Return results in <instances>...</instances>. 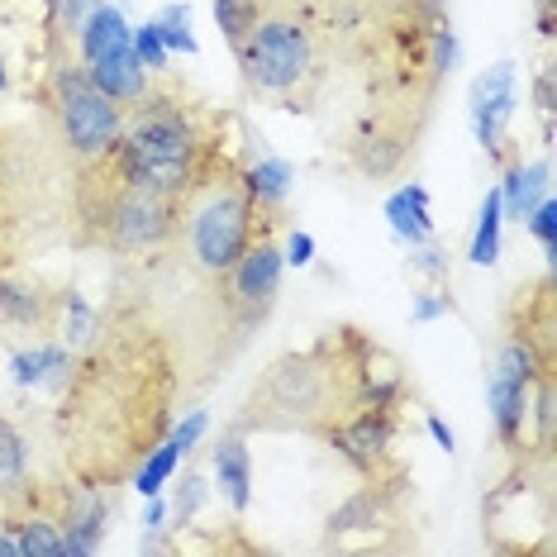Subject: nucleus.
<instances>
[{"label": "nucleus", "mask_w": 557, "mask_h": 557, "mask_svg": "<svg viewBox=\"0 0 557 557\" xmlns=\"http://www.w3.org/2000/svg\"><path fill=\"white\" fill-rule=\"evenodd\" d=\"M210 500V486H206V476L196 472V467H186L182 481H176V496L168 505V515H172V529H196V515H200V505Z\"/></svg>", "instance_id": "nucleus-26"}, {"label": "nucleus", "mask_w": 557, "mask_h": 557, "mask_svg": "<svg viewBox=\"0 0 557 557\" xmlns=\"http://www.w3.org/2000/svg\"><path fill=\"white\" fill-rule=\"evenodd\" d=\"M244 96L262 110L314 115L338 77V34L329 0H268L234 48Z\"/></svg>", "instance_id": "nucleus-3"}, {"label": "nucleus", "mask_w": 557, "mask_h": 557, "mask_svg": "<svg viewBox=\"0 0 557 557\" xmlns=\"http://www.w3.org/2000/svg\"><path fill=\"white\" fill-rule=\"evenodd\" d=\"M48 134H53L58 153L67 158V168H91L106 153H115V138L124 124V106L110 100L100 86L86 77V67L72 53H58L53 67L44 77L39 91Z\"/></svg>", "instance_id": "nucleus-9"}, {"label": "nucleus", "mask_w": 557, "mask_h": 557, "mask_svg": "<svg viewBox=\"0 0 557 557\" xmlns=\"http://www.w3.org/2000/svg\"><path fill=\"white\" fill-rule=\"evenodd\" d=\"M24 476H34V438L10 414H0V496H10Z\"/></svg>", "instance_id": "nucleus-24"}, {"label": "nucleus", "mask_w": 557, "mask_h": 557, "mask_svg": "<svg viewBox=\"0 0 557 557\" xmlns=\"http://www.w3.org/2000/svg\"><path fill=\"white\" fill-rule=\"evenodd\" d=\"M314 344L329 352V362H334L352 410L405 414L414 405V396H420V391H414V372L405 367V358L391 344H382L372 329L338 320V324H329Z\"/></svg>", "instance_id": "nucleus-12"}, {"label": "nucleus", "mask_w": 557, "mask_h": 557, "mask_svg": "<svg viewBox=\"0 0 557 557\" xmlns=\"http://www.w3.org/2000/svg\"><path fill=\"white\" fill-rule=\"evenodd\" d=\"M72 58H77L86 67V77L110 100H120V106H134V100L148 91V82H153V72L134 58V39H129V29H124L120 10H110L106 0L82 20L77 39H72Z\"/></svg>", "instance_id": "nucleus-14"}, {"label": "nucleus", "mask_w": 557, "mask_h": 557, "mask_svg": "<svg viewBox=\"0 0 557 557\" xmlns=\"http://www.w3.org/2000/svg\"><path fill=\"white\" fill-rule=\"evenodd\" d=\"M200 434H206V410H191L182 424H172V429H168V438H162L158 448L134 467V476H129V481H134L138 496H144V500H158V496H162V486L172 481V472L182 467V458L200 443Z\"/></svg>", "instance_id": "nucleus-18"}, {"label": "nucleus", "mask_w": 557, "mask_h": 557, "mask_svg": "<svg viewBox=\"0 0 557 557\" xmlns=\"http://www.w3.org/2000/svg\"><path fill=\"white\" fill-rule=\"evenodd\" d=\"M429 434H434V438L443 443V448H448V453H453V429H448V424H443V420H438V414H429Z\"/></svg>", "instance_id": "nucleus-37"}, {"label": "nucleus", "mask_w": 557, "mask_h": 557, "mask_svg": "<svg viewBox=\"0 0 557 557\" xmlns=\"http://www.w3.org/2000/svg\"><path fill=\"white\" fill-rule=\"evenodd\" d=\"M429 115L400 106H362L344 124V134L329 144V162L362 186H391L405 182L420 162Z\"/></svg>", "instance_id": "nucleus-11"}, {"label": "nucleus", "mask_w": 557, "mask_h": 557, "mask_svg": "<svg viewBox=\"0 0 557 557\" xmlns=\"http://www.w3.org/2000/svg\"><path fill=\"white\" fill-rule=\"evenodd\" d=\"M410 272L414 276H429V286H453V258H448V248H438L434 238L420 244V248H414V258H410Z\"/></svg>", "instance_id": "nucleus-29"}, {"label": "nucleus", "mask_w": 557, "mask_h": 557, "mask_svg": "<svg viewBox=\"0 0 557 557\" xmlns=\"http://www.w3.org/2000/svg\"><path fill=\"white\" fill-rule=\"evenodd\" d=\"M67 286L39 268H0V338L10 344H34V338H58Z\"/></svg>", "instance_id": "nucleus-15"}, {"label": "nucleus", "mask_w": 557, "mask_h": 557, "mask_svg": "<svg viewBox=\"0 0 557 557\" xmlns=\"http://www.w3.org/2000/svg\"><path fill=\"white\" fill-rule=\"evenodd\" d=\"M396 438H400V414L391 410H348L344 420L320 434L324 448L358 481H382L391 472H405V462L396 458Z\"/></svg>", "instance_id": "nucleus-16"}, {"label": "nucleus", "mask_w": 557, "mask_h": 557, "mask_svg": "<svg viewBox=\"0 0 557 557\" xmlns=\"http://www.w3.org/2000/svg\"><path fill=\"white\" fill-rule=\"evenodd\" d=\"M176 230H182V200L129 182L115 158L72 172V210L67 244L77 252H110L124 262L172 258Z\"/></svg>", "instance_id": "nucleus-5"}, {"label": "nucleus", "mask_w": 557, "mask_h": 557, "mask_svg": "<svg viewBox=\"0 0 557 557\" xmlns=\"http://www.w3.org/2000/svg\"><path fill=\"white\" fill-rule=\"evenodd\" d=\"M553 10H557V0H534V15H539V34H543V39L553 34Z\"/></svg>", "instance_id": "nucleus-36"}, {"label": "nucleus", "mask_w": 557, "mask_h": 557, "mask_svg": "<svg viewBox=\"0 0 557 557\" xmlns=\"http://www.w3.org/2000/svg\"><path fill=\"white\" fill-rule=\"evenodd\" d=\"M524 230L534 234L539 244H543V252H548V258H553V252H557V206H553L548 196H543L539 206L524 214Z\"/></svg>", "instance_id": "nucleus-30"}, {"label": "nucleus", "mask_w": 557, "mask_h": 557, "mask_svg": "<svg viewBox=\"0 0 557 557\" xmlns=\"http://www.w3.org/2000/svg\"><path fill=\"white\" fill-rule=\"evenodd\" d=\"M348 410L352 400L344 382H338L329 352L320 344H310V348L276 352L258 372V382L248 386V396L230 424L238 434H300L320 443L324 429L338 424Z\"/></svg>", "instance_id": "nucleus-8"}, {"label": "nucleus", "mask_w": 557, "mask_h": 557, "mask_svg": "<svg viewBox=\"0 0 557 557\" xmlns=\"http://www.w3.org/2000/svg\"><path fill=\"white\" fill-rule=\"evenodd\" d=\"M158 29V39L168 53H196V34H191V10L186 5H168V10H158L153 20H148Z\"/></svg>", "instance_id": "nucleus-28"}, {"label": "nucleus", "mask_w": 557, "mask_h": 557, "mask_svg": "<svg viewBox=\"0 0 557 557\" xmlns=\"http://www.w3.org/2000/svg\"><path fill=\"white\" fill-rule=\"evenodd\" d=\"M72 168L53 134L24 120H0V268L39 258L67 224Z\"/></svg>", "instance_id": "nucleus-6"}, {"label": "nucleus", "mask_w": 557, "mask_h": 557, "mask_svg": "<svg viewBox=\"0 0 557 557\" xmlns=\"http://www.w3.org/2000/svg\"><path fill=\"white\" fill-rule=\"evenodd\" d=\"M534 100H539V115H548V110H553V72H543V77H539Z\"/></svg>", "instance_id": "nucleus-35"}, {"label": "nucleus", "mask_w": 557, "mask_h": 557, "mask_svg": "<svg viewBox=\"0 0 557 557\" xmlns=\"http://www.w3.org/2000/svg\"><path fill=\"white\" fill-rule=\"evenodd\" d=\"M434 314H458V300L448 286H424L414 300V320H434Z\"/></svg>", "instance_id": "nucleus-32"}, {"label": "nucleus", "mask_w": 557, "mask_h": 557, "mask_svg": "<svg viewBox=\"0 0 557 557\" xmlns=\"http://www.w3.org/2000/svg\"><path fill=\"white\" fill-rule=\"evenodd\" d=\"M210 467H214V486H220V500L230 505L234 515H244L252 505V458H248V434H238L230 424L220 438L210 443Z\"/></svg>", "instance_id": "nucleus-20"}, {"label": "nucleus", "mask_w": 557, "mask_h": 557, "mask_svg": "<svg viewBox=\"0 0 557 557\" xmlns=\"http://www.w3.org/2000/svg\"><path fill=\"white\" fill-rule=\"evenodd\" d=\"M386 220L410 248H420L434 238V214H429V196L420 182H400L396 191L386 196Z\"/></svg>", "instance_id": "nucleus-23"}, {"label": "nucleus", "mask_w": 557, "mask_h": 557, "mask_svg": "<svg viewBox=\"0 0 557 557\" xmlns=\"http://www.w3.org/2000/svg\"><path fill=\"white\" fill-rule=\"evenodd\" d=\"M420 548V510H414L410 467L382 481H362L352 496L329 510L320 553H405Z\"/></svg>", "instance_id": "nucleus-10"}, {"label": "nucleus", "mask_w": 557, "mask_h": 557, "mask_svg": "<svg viewBox=\"0 0 557 557\" xmlns=\"http://www.w3.org/2000/svg\"><path fill=\"white\" fill-rule=\"evenodd\" d=\"M282 244H276V230H262L252 244L244 248V258L234 262L230 272L220 276L214 290V310L230 324V334L244 344L248 334H258L268 324V314L276 310V296H282Z\"/></svg>", "instance_id": "nucleus-13"}, {"label": "nucleus", "mask_w": 557, "mask_h": 557, "mask_svg": "<svg viewBox=\"0 0 557 557\" xmlns=\"http://www.w3.org/2000/svg\"><path fill=\"white\" fill-rule=\"evenodd\" d=\"M72 367V348L62 338H34L10 352V386L15 391H58Z\"/></svg>", "instance_id": "nucleus-21"}, {"label": "nucleus", "mask_w": 557, "mask_h": 557, "mask_svg": "<svg viewBox=\"0 0 557 557\" xmlns=\"http://www.w3.org/2000/svg\"><path fill=\"white\" fill-rule=\"evenodd\" d=\"M10 91V72H5V62H0V96Z\"/></svg>", "instance_id": "nucleus-38"}, {"label": "nucleus", "mask_w": 557, "mask_h": 557, "mask_svg": "<svg viewBox=\"0 0 557 557\" xmlns=\"http://www.w3.org/2000/svg\"><path fill=\"white\" fill-rule=\"evenodd\" d=\"M176 329L148 290H115L91 338L53 391L48 438L58 472L86 491H115L168 438L186 386Z\"/></svg>", "instance_id": "nucleus-1"}, {"label": "nucleus", "mask_w": 557, "mask_h": 557, "mask_svg": "<svg viewBox=\"0 0 557 557\" xmlns=\"http://www.w3.org/2000/svg\"><path fill=\"white\" fill-rule=\"evenodd\" d=\"M220 144H230V115L214 100L196 96L191 86L153 72L148 91L124 106V124L115 138V168L138 186L182 200L196 182L200 162Z\"/></svg>", "instance_id": "nucleus-4"}, {"label": "nucleus", "mask_w": 557, "mask_h": 557, "mask_svg": "<svg viewBox=\"0 0 557 557\" xmlns=\"http://www.w3.org/2000/svg\"><path fill=\"white\" fill-rule=\"evenodd\" d=\"M134 58L144 62L148 72H168V48H162V39H158L153 24H144V29L134 34Z\"/></svg>", "instance_id": "nucleus-31"}, {"label": "nucleus", "mask_w": 557, "mask_h": 557, "mask_svg": "<svg viewBox=\"0 0 557 557\" xmlns=\"http://www.w3.org/2000/svg\"><path fill=\"white\" fill-rule=\"evenodd\" d=\"M500 334L519 338L539 352V358L557 362V286H553V272L534 276V282H519L510 290L500 310Z\"/></svg>", "instance_id": "nucleus-17"}, {"label": "nucleus", "mask_w": 557, "mask_h": 557, "mask_svg": "<svg viewBox=\"0 0 557 557\" xmlns=\"http://www.w3.org/2000/svg\"><path fill=\"white\" fill-rule=\"evenodd\" d=\"M244 182H248L252 206H258L262 220L282 224L286 220V200H290V182H296L290 162L276 158V153H262V148H258V158H252V162L244 158Z\"/></svg>", "instance_id": "nucleus-22"}, {"label": "nucleus", "mask_w": 557, "mask_h": 557, "mask_svg": "<svg viewBox=\"0 0 557 557\" xmlns=\"http://www.w3.org/2000/svg\"><path fill=\"white\" fill-rule=\"evenodd\" d=\"M0 557H20V539H15V529H10L5 515H0Z\"/></svg>", "instance_id": "nucleus-34"}, {"label": "nucleus", "mask_w": 557, "mask_h": 557, "mask_svg": "<svg viewBox=\"0 0 557 557\" xmlns=\"http://www.w3.org/2000/svg\"><path fill=\"white\" fill-rule=\"evenodd\" d=\"M282 258L290 262V268H310L314 262V238L306 230H290L286 244H282Z\"/></svg>", "instance_id": "nucleus-33"}, {"label": "nucleus", "mask_w": 557, "mask_h": 557, "mask_svg": "<svg viewBox=\"0 0 557 557\" xmlns=\"http://www.w3.org/2000/svg\"><path fill=\"white\" fill-rule=\"evenodd\" d=\"M500 186L496 191H486L481 200V214H476V230H472V248H467V258L476 262V268H491V262H500Z\"/></svg>", "instance_id": "nucleus-25"}, {"label": "nucleus", "mask_w": 557, "mask_h": 557, "mask_svg": "<svg viewBox=\"0 0 557 557\" xmlns=\"http://www.w3.org/2000/svg\"><path fill=\"white\" fill-rule=\"evenodd\" d=\"M515 110V67L510 62H496L491 72H481L472 86V124L486 153H496L505 144V120Z\"/></svg>", "instance_id": "nucleus-19"}, {"label": "nucleus", "mask_w": 557, "mask_h": 557, "mask_svg": "<svg viewBox=\"0 0 557 557\" xmlns=\"http://www.w3.org/2000/svg\"><path fill=\"white\" fill-rule=\"evenodd\" d=\"M262 5H268V0H214V24H220L224 44H230V48L244 44V34L258 24Z\"/></svg>", "instance_id": "nucleus-27"}, {"label": "nucleus", "mask_w": 557, "mask_h": 557, "mask_svg": "<svg viewBox=\"0 0 557 557\" xmlns=\"http://www.w3.org/2000/svg\"><path fill=\"white\" fill-rule=\"evenodd\" d=\"M338 67L358 82L367 106L434 115L438 91L458 62L448 0H329Z\"/></svg>", "instance_id": "nucleus-2"}, {"label": "nucleus", "mask_w": 557, "mask_h": 557, "mask_svg": "<svg viewBox=\"0 0 557 557\" xmlns=\"http://www.w3.org/2000/svg\"><path fill=\"white\" fill-rule=\"evenodd\" d=\"M262 230H282V224H268L258 214L244 182V158L234 144H220L200 162L196 182L182 196V230H176L172 252L186 262L196 282L214 286Z\"/></svg>", "instance_id": "nucleus-7"}]
</instances>
